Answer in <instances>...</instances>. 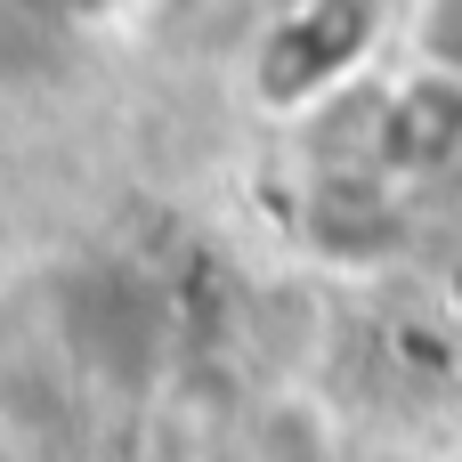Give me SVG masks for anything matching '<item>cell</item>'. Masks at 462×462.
I'll return each instance as SVG.
<instances>
[{
  "label": "cell",
  "mask_w": 462,
  "mask_h": 462,
  "mask_svg": "<svg viewBox=\"0 0 462 462\" xmlns=\"http://www.w3.org/2000/svg\"><path fill=\"white\" fill-rule=\"evenodd\" d=\"M374 24H382V0H300L260 49V97L268 106H317L374 49Z\"/></svg>",
  "instance_id": "6da1fadb"
},
{
  "label": "cell",
  "mask_w": 462,
  "mask_h": 462,
  "mask_svg": "<svg viewBox=\"0 0 462 462\" xmlns=\"http://www.w3.org/2000/svg\"><path fill=\"white\" fill-rule=\"evenodd\" d=\"M374 146H382V171H398V179H430V171L455 162L462 154V65L455 57H430L414 81H398V97L382 106Z\"/></svg>",
  "instance_id": "7a4b0ae2"
},
{
  "label": "cell",
  "mask_w": 462,
  "mask_h": 462,
  "mask_svg": "<svg viewBox=\"0 0 462 462\" xmlns=\"http://www.w3.org/2000/svg\"><path fill=\"white\" fill-rule=\"evenodd\" d=\"M211 462H333V439L309 398H260L244 422H227Z\"/></svg>",
  "instance_id": "3957f363"
},
{
  "label": "cell",
  "mask_w": 462,
  "mask_h": 462,
  "mask_svg": "<svg viewBox=\"0 0 462 462\" xmlns=\"http://www.w3.org/2000/svg\"><path fill=\"white\" fill-rule=\"evenodd\" d=\"M430 57H455L462 65V0H447V16H439V49Z\"/></svg>",
  "instance_id": "277c9868"
}]
</instances>
